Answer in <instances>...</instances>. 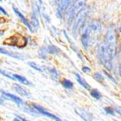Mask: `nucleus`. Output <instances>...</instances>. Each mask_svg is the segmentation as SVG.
I'll return each instance as SVG.
<instances>
[{
    "label": "nucleus",
    "mask_w": 121,
    "mask_h": 121,
    "mask_svg": "<svg viewBox=\"0 0 121 121\" xmlns=\"http://www.w3.org/2000/svg\"><path fill=\"white\" fill-rule=\"evenodd\" d=\"M98 57L100 61L108 70L113 69V63H112V53L106 45L101 44L98 48Z\"/></svg>",
    "instance_id": "1"
},
{
    "label": "nucleus",
    "mask_w": 121,
    "mask_h": 121,
    "mask_svg": "<svg viewBox=\"0 0 121 121\" xmlns=\"http://www.w3.org/2000/svg\"><path fill=\"white\" fill-rule=\"evenodd\" d=\"M86 15V9H82L78 12L76 14V18H75V21L74 23V26H73V34L74 36L76 35V32L78 31L79 28L81 25H82L84 19H85Z\"/></svg>",
    "instance_id": "2"
},
{
    "label": "nucleus",
    "mask_w": 121,
    "mask_h": 121,
    "mask_svg": "<svg viewBox=\"0 0 121 121\" xmlns=\"http://www.w3.org/2000/svg\"><path fill=\"white\" fill-rule=\"evenodd\" d=\"M84 4H85L84 2H79V3H77V4H73V5L70 7V9H69L68 13H67L68 25L70 24L71 20H72L73 18H74V15H75V14H76L77 9L80 8V7H81V6H83V5H84Z\"/></svg>",
    "instance_id": "3"
},
{
    "label": "nucleus",
    "mask_w": 121,
    "mask_h": 121,
    "mask_svg": "<svg viewBox=\"0 0 121 121\" xmlns=\"http://www.w3.org/2000/svg\"><path fill=\"white\" fill-rule=\"evenodd\" d=\"M59 8L57 10V16L61 19L63 17L64 13L65 12V10L70 5L71 3H73V1H59Z\"/></svg>",
    "instance_id": "4"
},
{
    "label": "nucleus",
    "mask_w": 121,
    "mask_h": 121,
    "mask_svg": "<svg viewBox=\"0 0 121 121\" xmlns=\"http://www.w3.org/2000/svg\"><path fill=\"white\" fill-rule=\"evenodd\" d=\"M32 107L37 113H41V114L46 115V116H48V117L51 118V119H54V120H56V121H63L62 119H60L59 117H57V116H55V115L52 114V113H50L49 112H47L45 109H43V108L41 107V106H39V105L32 104Z\"/></svg>",
    "instance_id": "5"
},
{
    "label": "nucleus",
    "mask_w": 121,
    "mask_h": 121,
    "mask_svg": "<svg viewBox=\"0 0 121 121\" xmlns=\"http://www.w3.org/2000/svg\"><path fill=\"white\" fill-rule=\"evenodd\" d=\"M38 8L37 6H35V4H33V13L32 15H31V26H34L36 28H38L39 27V20H38Z\"/></svg>",
    "instance_id": "6"
},
{
    "label": "nucleus",
    "mask_w": 121,
    "mask_h": 121,
    "mask_svg": "<svg viewBox=\"0 0 121 121\" xmlns=\"http://www.w3.org/2000/svg\"><path fill=\"white\" fill-rule=\"evenodd\" d=\"M0 91H1V93H2L4 97H8L9 99H10V100H12V101L14 102L17 105H20L24 103L22 99L16 97V96L13 95V94H10V93L7 92V91H3V90H0Z\"/></svg>",
    "instance_id": "7"
},
{
    "label": "nucleus",
    "mask_w": 121,
    "mask_h": 121,
    "mask_svg": "<svg viewBox=\"0 0 121 121\" xmlns=\"http://www.w3.org/2000/svg\"><path fill=\"white\" fill-rule=\"evenodd\" d=\"M76 111V113H78L81 118L85 121H91L92 120V115L91 113L87 112L86 110L82 108H76L75 109Z\"/></svg>",
    "instance_id": "8"
},
{
    "label": "nucleus",
    "mask_w": 121,
    "mask_h": 121,
    "mask_svg": "<svg viewBox=\"0 0 121 121\" xmlns=\"http://www.w3.org/2000/svg\"><path fill=\"white\" fill-rule=\"evenodd\" d=\"M13 9H14V13H15V14H16L19 17H20V20H22L23 24L26 25V26H27V27H28V28H29V30H30V31H31V32H33V31H34V30H33V27H32V26H31V25L30 24V22H29L28 20H26V17H25L24 15H23V14H21V13H20V11H19V10L15 8V7L14 6V5H13Z\"/></svg>",
    "instance_id": "9"
},
{
    "label": "nucleus",
    "mask_w": 121,
    "mask_h": 121,
    "mask_svg": "<svg viewBox=\"0 0 121 121\" xmlns=\"http://www.w3.org/2000/svg\"><path fill=\"white\" fill-rule=\"evenodd\" d=\"M89 40H90V34H89V30L86 29V30H85V31H84V33L82 35V37H81V42H82L83 47L86 49L88 48Z\"/></svg>",
    "instance_id": "10"
},
{
    "label": "nucleus",
    "mask_w": 121,
    "mask_h": 121,
    "mask_svg": "<svg viewBox=\"0 0 121 121\" xmlns=\"http://www.w3.org/2000/svg\"><path fill=\"white\" fill-rule=\"evenodd\" d=\"M48 69V72L49 73L50 76L52 77L53 80H59V77H60V73L57 70L54 68H47Z\"/></svg>",
    "instance_id": "11"
},
{
    "label": "nucleus",
    "mask_w": 121,
    "mask_h": 121,
    "mask_svg": "<svg viewBox=\"0 0 121 121\" xmlns=\"http://www.w3.org/2000/svg\"><path fill=\"white\" fill-rule=\"evenodd\" d=\"M13 77H14L16 81H20V82L21 83V84H23V85L32 86L31 82H30V81H29L26 78H25L24 76H21V75H16V74H14V75H13Z\"/></svg>",
    "instance_id": "12"
},
{
    "label": "nucleus",
    "mask_w": 121,
    "mask_h": 121,
    "mask_svg": "<svg viewBox=\"0 0 121 121\" xmlns=\"http://www.w3.org/2000/svg\"><path fill=\"white\" fill-rule=\"evenodd\" d=\"M13 88L15 90V91H16V92H18L19 94H20V95H22V96H29V95H30V93L26 91V90H25L23 87L20 86V85L14 84V85H13Z\"/></svg>",
    "instance_id": "13"
},
{
    "label": "nucleus",
    "mask_w": 121,
    "mask_h": 121,
    "mask_svg": "<svg viewBox=\"0 0 121 121\" xmlns=\"http://www.w3.org/2000/svg\"><path fill=\"white\" fill-rule=\"evenodd\" d=\"M74 75L76 76V80H77V81H78L80 84H81V86H82L84 88H86V89H90V86L87 84L86 82L84 80H83L82 78L81 77V75H79L78 73H76V72H74Z\"/></svg>",
    "instance_id": "14"
},
{
    "label": "nucleus",
    "mask_w": 121,
    "mask_h": 121,
    "mask_svg": "<svg viewBox=\"0 0 121 121\" xmlns=\"http://www.w3.org/2000/svg\"><path fill=\"white\" fill-rule=\"evenodd\" d=\"M47 52H49V53H52V54H59V52H60V50H59L56 46L54 45H48V48H47Z\"/></svg>",
    "instance_id": "15"
},
{
    "label": "nucleus",
    "mask_w": 121,
    "mask_h": 121,
    "mask_svg": "<svg viewBox=\"0 0 121 121\" xmlns=\"http://www.w3.org/2000/svg\"><path fill=\"white\" fill-rule=\"evenodd\" d=\"M0 52H1V53H4V54L8 55V56L12 57V58H15V59H20V58H21V56H20V54H18V53L11 52H9V51H7V50H5V49L2 48H0Z\"/></svg>",
    "instance_id": "16"
},
{
    "label": "nucleus",
    "mask_w": 121,
    "mask_h": 121,
    "mask_svg": "<svg viewBox=\"0 0 121 121\" xmlns=\"http://www.w3.org/2000/svg\"><path fill=\"white\" fill-rule=\"evenodd\" d=\"M17 43V39L16 37H11V38H8L4 41V44L6 45H11V46H15Z\"/></svg>",
    "instance_id": "17"
},
{
    "label": "nucleus",
    "mask_w": 121,
    "mask_h": 121,
    "mask_svg": "<svg viewBox=\"0 0 121 121\" xmlns=\"http://www.w3.org/2000/svg\"><path fill=\"white\" fill-rule=\"evenodd\" d=\"M62 85L64 87L68 89H72L73 88V82L70 81L69 80H64L62 81Z\"/></svg>",
    "instance_id": "18"
},
{
    "label": "nucleus",
    "mask_w": 121,
    "mask_h": 121,
    "mask_svg": "<svg viewBox=\"0 0 121 121\" xmlns=\"http://www.w3.org/2000/svg\"><path fill=\"white\" fill-rule=\"evenodd\" d=\"M90 93H91V97H94V98H96V99H100L102 97L101 93L99 92L97 90H91V91H90Z\"/></svg>",
    "instance_id": "19"
},
{
    "label": "nucleus",
    "mask_w": 121,
    "mask_h": 121,
    "mask_svg": "<svg viewBox=\"0 0 121 121\" xmlns=\"http://www.w3.org/2000/svg\"><path fill=\"white\" fill-rule=\"evenodd\" d=\"M47 50L46 48H42L39 50L38 52V54L39 56H40L41 59H47L48 58V56H47Z\"/></svg>",
    "instance_id": "20"
},
{
    "label": "nucleus",
    "mask_w": 121,
    "mask_h": 121,
    "mask_svg": "<svg viewBox=\"0 0 121 121\" xmlns=\"http://www.w3.org/2000/svg\"><path fill=\"white\" fill-rule=\"evenodd\" d=\"M93 78H95V80H97V81H101V82L104 81V77L101 74H99V73H95L93 75Z\"/></svg>",
    "instance_id": "21"
},
{
    "label": "nucleus",
    "mask_w": 121,
    "mask_h": 121,
    "mask_svg": "<svg viewBox=\"0 0 121 121\" xmlns=\"http://www.w3.org/2000/svg\"><path fill=\"white\" fill-rule=\"evenodd\" d=\"M28 65H30V67H32L33 69H36V70L40 71V72H43V69H42L41 67L37 66V65H36V64H35V63H33V62H29Z\"/></svg>",
    "instance_id": "22"
},
{
    "label": "nucleus",
    "mask_w": 121,
    "mask_h": 121,
    "mask_svg": "<svg viewBox=\"0 0 121 121\" xmlns=\"http://www.w3.org/2000/svg\"><path fill=\"white\" fill-rule=\"evenodd\" d=\"M104 111L108 113V114H111V115H114V110L113 108H111L110 107H107L104 108Z\"/></svg>",
    "instance_id": "23"
},
{
    "label": "nucleus",
    "mask_w": 121,
    "mask_h": 121,
    "mask_svg": "<svg viewBox=\"0 0 121 121\" xmlns=\"http://www.w3.org/2000/svg\"><path fill=\"white\" fill-rule=\"evenodd\" d=\"M0 73H1V74H2L3 75H4V76L8 77V78L11 79V80H14V81H16V80H15V79H14V77H13V76H11V75H8V74H7V73L5 72V71H4V70H3V69H0Z\"/></svg>",
    "instance_id": "24"
},
{
    "label": "nucleus",
    "mask_w": 121,
    "mask_h": 121,
    "mask_svg": "<svg viewBox=\"0 0 121 121\" xmlns=\"http://www.w3.org/2000/svg\"><path fill=\"white\" fill-rule=\"evenodd\" d=\"M90 28L92 30H97L99 28H100V26H99V24H92L90 26Z\"/></svg>",
    "instance_id": "25"
},
{
    "label": "nucleus",
    "mask_w": 121,
    "mask_h": 121,
    "mask_svg": "<svg viewBox=\"0 0 121 121\" xmlns=\"http://www.w3.org/2000/svg\"><path fill=\"white\" fill-rule=\"evenodd\" d=\"M104 74H105V75H107V76L108 77V78L110 79V80H111V81H113V82H114V83H117V81H116V80H115L114 78H113V76H111V75H109V74L107 72V71H104Z\"/></svg>",
    "instance_id": "26"
},
{
    "label": "nucleus",
    "mask_w": 121,
    "mask_h": 121,
    "mask_svg": "<svg viewBox=\"0 0 121 121\" xmlns=\"http://www.w3.org/2000/svg\"><path fill=\"white\" fill-rule=\"evenodd\" d=\"M82 70L83 72H89V71H91V68H89V67H83L82 68Z\"/></svg>",
    "instance_id": "27"
},
{
    "label": "nucleus",
    "mask_w": 121,
    "mask_h": 121,
    "mask_svg": "<svg viewBox=\"0 0 121 121\" xmlns=\"http://www.w3.org/2000/svg\"><path fill=\"white\" fill-rule=\"evenodd\" d=\"M0 11H1V12H2L4 15H8V14H7V12L5 11V9H4L3 8V7H1V6H0Z\"/></svg>",
    "instance_id": "28"
},
{
    "label": "nucleus",
    "mask_w": 121,
    "mask_h": 121,
    "mask_svg": "<svg viewBox=\"0 0 121 121\" xmlns=\"http://www.w3.org/2000/svg\"><path fill=\"white\" fill-rule=\"evenodd\" d=\"M18 118H20V119L22 121H29V120H27V119H24V118H21V117H20V116H18Z\"/></svg>",
    "instance_id": "29"
},
{
    "label": "nucleus",
    "mask_w": 121,
    "mask_h": 121,
    "mask_svg": "<svg viewBox=\"0 0 121 121\" xmlns=\"http://www.w3.org/2000/svg\"><path fill=\"white\" fill-rule=\"evenodd\" d=\"M4 100L2 98H0V104H4Z\"/></svg>",
    "instance_id": "30"
},
{
    "label": "nucleus",
    "mask_w": 121,
    "mask_h": 121,
    "mask_svg": "<svg viewBox=\"0 0 121 121\" xmlns=\"http://www.w3.org/2000/svg\"><path fill=\"white\" fill-rule=\"evenodd\" d=\"M14 121H20V120L19 119H16V118H15V119H14Z\"/></svg>",
    "instance_id": "31"
},
{
    "label": "nucleus",
    "mask_w": 121,
    "mask_h": 121,
    "mask_svg": "<svg viewBox=\"0 0 121 121\" xmlns=\"http://www.w3.org/2000/svg\"><path fill=\"white\" fill-rule=\"evenodd\" d=\"M1 35H4V31H0V36Z\"/></svg>",
    "instance_id": "32"
}]
</instances>
